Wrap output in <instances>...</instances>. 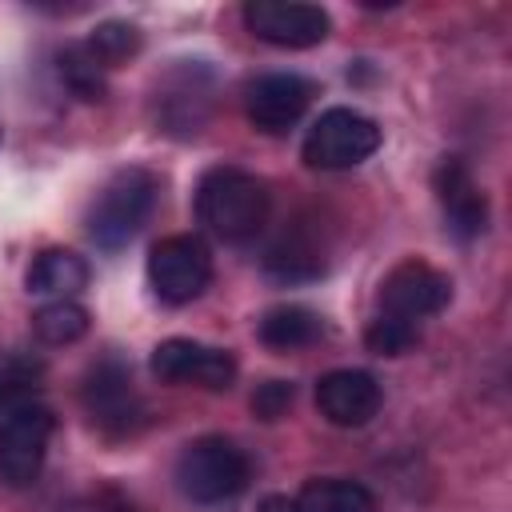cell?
<instances>
[{"label":"cell","instance_id":"277c9868","mask_svg":"<svg viewBox=\"0 0 512 512\" xmlns=\"http://www.w3.org/2000/svg\"><path fill=\"white\" fill-rule=\"evenodd\" d=\"M80 404L88 412V420L112 436V440H124V436H136L148 420V408L132 384V368L120 360V356H100L84 380H80Z\"/></svg>","mask_w":512,"mask_h":512},{"label":"cell","instance_id":"ffe728a7","mask_svg":"<svg viewBox=\"0 0 512 512\" xmlns=\"http://www.w3.org/2000/svg\"><path fill=\"white\" fill-rule=\"evenodd\" d=\"M140 44H144V36H140V28L128 24V20H104V24H96L92 36L84 40L88 56H92L104 72L128 64V60L140 52Z\"/></svg>","mask_w":512,"mask_h":512},{"label":"cell","instance_id":"9a60e30c","mask_svg":"<svg viewBox=\"0 0 512 512\" xmlns=\"http://www.w3.org/2000/svg\"><path fill=\"white\" fill-rule=\"evenodd\" d=\"M264 272L280 284H312L328 272V252L316 232L292 224L264 248Z\"/></svg>","mask_w":512,"mask_h":512},{"label":"cell","instance_id":"5b68a950","mask_svg":"<svg viewBox=\"0 0 512 512\" xmlns=\"http://www.w3.org/2000/svg\"><path fill=\"white\" fill-rule=\"evenodd\" d=\"M380 148V124L356 108H328L312 120L300 156L308 168L320 172H344L364 164L372 152Z\"/></svg>","mask_w":512,"mask_h":512},{"label":"cell","instance_id":"7c38bea8","mask_svg":"<svg viewBox=\"0 0 512 512\" xmlns=\"http://www.w3.org/2000/svg\"><path fill=\"white\" fill-rule=\"evenodd\" d=\"M316 96V84L300 72H268L260 80L248 84V96H244V112L252 120V128L276 136V132H288L292 124H300V116L308 112Z\"/></svg>","mask_w":512,"mask_h":512},{"label":"cell","instance_id":"ac0fdd59","mask_svg":"<svg viewBox=\"0 0 512 512\" xmlns=\"http://www.w3.org/2000/svg\"><path fill=\"white\" fill-rule=\"evenodd\" d=\"M292 512H380V508H376V496L360 480L316 476L296 492Z\"/></svg>","mask_w":512,"mask_h":512},{"label":"cell","instance_id":"484cf974","mask_svg":"<svg viewBox=\"0 0 512 512\" xmlns=\"http://www.w3.org/2000/svg\"><path fill=\"white\" fill-rule=\"evenodd\" d=\"M260 512H292V500H288V496H268V500L260 504Z\"/></svg>","mask_w":512,"mask_h":512},{"label":"cell","instance_id":"30bf717a","mask_svg":"<svg viewBox=\"0 0 512 512\" xmlns=\"http://www.w3.org/2000/svg\"><path fill=\"white\" fill-rule=\"evenodd\" d=\"M240 16L256 40L276 48H312L332 28L320 4H300V0H248Z\"/></svg>","mask_w":512,"mask_h":512},{"label":"cell","instance_id":"8fae6325","mask_svg":"<svg viewBox=\"0 0 512 512\" xmlns=\"http://www.w3.org/2000/svg\"><path fill=\"white\" fill-rule=\"evenodd\" d=\"M152 116L172 136H196L212 116V72L204 64L172 68L152 96Z\"/></svg>","mask_w":512,"mask_h":512},{"label":"cell","instance_id":"d4e9b609","mask_svg":"<svg viewBox=\"0 0 512 512\" xmlns=\"http://www.w3.org/2000/svg\"><path fill=\"white\" fill-rule=\"evenodd\" d=\"M292 400H296L292 380H264V384L252 392V412L272 424V420H280V416L292 408Z\"/></svg>","mask_w":512,"mask_h":512},{"label":"cell","instance_id":"44dd1931","mask_svg":"<svg viewBox=\"0 0 512 512\" xmlns=\"http://www.w3.org/2000/svg\"><path fill=\"white\" fill-rule=\"evenodd\" d=\"M56 72H60V84H64L76 100H104V92H108L104 68L88 56L84 44H68V48L56 56Z\"/></svg>","mask_w":512,"mask_h":512},{"label":"cell","instance_id":"ba28073f","mask_svg":"<svg viewBox=\"0 0 512 512\" xmlns=\"http://www.w3.org/2000/svg\"><path fill=\"white\" fill-rule=\"evenodd\" d=\"M452 300V280L432 268L420 256L400 260L384 280H380V296H376V312L380 316H396L420 328V320L444 312Z\"/></svg>","mask_w":512,"mask_h":512},{"label":"cell","instance_id":"7a4b0ae2","mask_svg":"<svg viewBox=\"0 0 512 512\" xmlns=\"http://www.w3.org/2000/svg\"><path fill=\"white\" fill-rule=\"evenodd\" d=\"M156 192H160V180L148 168H136L132 164V168L112 172L100 184V192L92 196L88 216H84L92 244L104 248V252L124 248L148 224V216L156 208Z\"/></svg>","mask_w":512,"mask_h":512},{"label":"cell","instance_id":"4fadbf2b","mask_svg":"<svg viewBox=\"0 0 512 512\" xmlns=\"http://www.w3.org/2000/svg\"><path fill=\"white\" fill-rule=\"evenodd\" d=\"M432 188L444 212V228L456 240H476L488 228V196L480 192V184L472 180L468 164L460 156H444L432 172Z\"/></svg>","mask_w":512,"mask_h":512},{"label":"cell","instance_id":"6da1fadb","mask_svg":"<svg viewBox=\"0 0 512 512\" xmlns=\"http://www.w3.org/2000/svg\"><path fill=\"white\" fill-rule=\"evenodd\" d=\"M272 212L268 184L236 164H216L196 184V220L224 244H252Z\"/></svg>","mask_w":512,"mask_h":512},{"label":"cell","instance_id":"d6986e66","mask_svg":"<svg viewBox=\"0 0 512 512\" xmlns=\"http://www.w3.org/2000/svg\"><path fill=\"white\" fill-rule=\"evenodd\" d=\"M88 308L76 304V300H48L32 312V332L40 344L48 348H64V344H76L84 332H88Z\"/></svg>","mask_w":512,"mask_h":512},{"label":"cell","instance_id":"e0dca14e","mask_svg":"<svg viewBox=\"0 0 512 512\" xmlns=\"http://www.w3.org/2000/svg\"><path fill=\"white\" fill-rule=\"evenodd\" d=\"M256 336L272 352H296V348H308L324 336V320L304 304H276L260 316Z\"/></svg>","mask_w":512,"mask_h":512},{"label":"cell","instance_id":"5bb4252c","mask_svg":"<svg viewBox=\"0 0 512 512\" xmlns=\"http://www.w3.org/2000/svg\"><path fill=\"white\" fill-rule=\"evenodd\" d=\"M380 384L372 372L336 368L316 380V412L336 428H364L380 412Z\"/></svg>","mask_w":512,"mask_h":512},{"label":"cell","instance_id":"9c48e42d","mask_svg":"<svg viewBox=\"0 0 512 512\" xmlns=\"http://www.w3.org/2000/svg\"><path fill=\"white\" fill-rule=\"evenodd\" d=\"M152 372L164 384H188V388H204V392H228L240 376V364L228 348L204 344V340H188V336H172L160 340L152 348Z\"/></svg>","mask_w":512,"mask_h":512},{"label":"cell","instance_id":"52a82bcc","mask_svg":"<svg viewBox=\"0 0 512 512\" xmlns=\"http://www.w3.org/2000/svg\"><path fill=\"white\" fill-rule=\"evenodd\" d=\"M148 284L164 304H192L212 284V252L200 236L176 232L152 244L148 252Z\"/></svg>","mask_w":512,"mask_h":512},{"label":"cell","instance_id":"7402d4cb","mask_svg":"<svg viewBox=\"0 0 512 512\" xmlns=\"http://www.w3.org/2000/svg\"><path fill=\"white\" fill-rule=\"evenodd\" d=\"M420 340V328L416 324H408V320H396V316H372L368 320V328H364V344H368V352H376V356H404L412 344Z\"/></svg>","mask_w":512,"mask_h":512},{"label":"cell","instance_id":"2e32d148","mask_svg":"<svg viewBox=\"0 0 512 512\" xmlns=\"http://www.w3.org/2000/svg\"><path fill=\"white\" fill-rule=\"evenodd\" d=\"M88 260L72 248H44L32 264H28V292L32 296H48V300H72L80 288H88Z\"/></svg>","mask_w":512,"mask_h":512},{"label":"cell","instance_id":"8992f818","mask_svg":"<svg viewBox=\"0 0 512 512\" xmlns=\"http://www.w3.org/2000/svg\"><path fill=\"white\" fill-rule=\"evenodd\" d=\"M52 432H56V416L36 400L16 404L0 420V480L8 488H32L40 480Z\"/></svg>","mask_w":512,"mask_h":512},{"label":"cell","instance_id":"3957f363","mask_svg":"<svg viewBox=\"0 0 512 512\" xmlns=\"http://www.w3.org/2000/svg\"><path fill=\"white\" fill-rule=\"evenodd\" d=\"M172 476L192 504H220L248 488V456L228 436H200L180 448Z\"/></svg>","mask_w":512,"mask_h":512},{"label":"cell","instance_id":"cb8c5ba5","mask_svg":"<svg viewBox=\"0 0 512 512\" xmlns=\"http://www.w3.org/2000/svg\"><path fill=\"white\" fill-rule=\"evenodd\" d=\"M64 512H144L120 484H92L84 488Z\"/></svg>","mask_w":512,"mask_h":512},{"label":"cell","instance_id":"603a6c76","mask_svg":"<svg viewBox=\"0 0 512 512\" xmlns=\"http://www.w3.org/2000/svg\"><path fill=\"white\" fill-rule=\"evenodd\" d=\"M40 380V364L24 360V356H0V408H16L24 400H32V388Z\"/></svg>","mask_w":512,"mask_h":512}]
</instances>
